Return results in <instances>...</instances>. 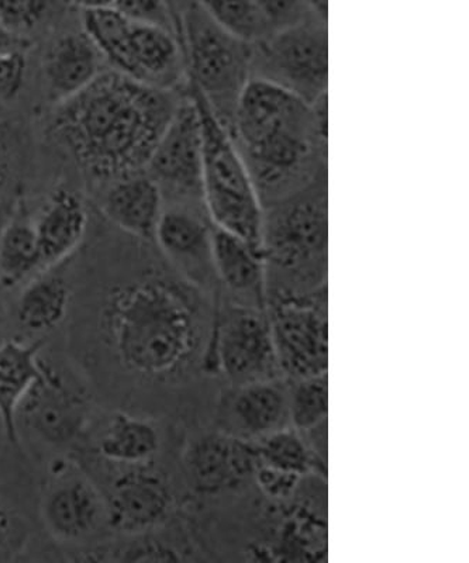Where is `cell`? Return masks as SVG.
<instances>
[{"label": "cell", "instance_id": "cell-34", "mask_svg": "<svg viewBox=\"0 0 469 563\" xmlns=\"http://www.w3.org/2000/svg\"><path fill=\"white\" fill-rule=\"evenodd\" d=\"M28 58L24 48L0 53V108L18 97L26 79Z\"/></svg>", "mask_w": 469, "mask_h": 563}, {"label": "cell", "instance_id": "cell-29", "mask_svg": "<svg viewBox=\"0 0 469 563\" xmlns=\"http://www.w3.org/2000/svg\"><path fill=\"white\" fill-rule=\"evenodd\" d=\"M286 382L294 429L307 430L329 420V374Z\"/></svg>", "mask_w": 469, "mask_h": 563}, {"label": "cell", "instance_id": "cell-36", "mask_svg": "<svg viewBox=\"0 0 469 563\" xmlns=\"http://www.w3.org/2000/svg\"><path fill=\"white\" fill-rule=\"evenodd\" d=\"M26 540V528L17 511L0 496V560L13 555Z\"/></svg>", "mask_w": 469, "mask_h": 563}, {"label": "cell", "instance_id": "cell-8", "mask_svg": "<svg viewBox=\"0 0 469 563\" xmlns=\"http://www.w3.org/2000/svg\"><path fill=\"white\" fill-rule=\"evenodd\" d=\"M306 19L252 44L251 79L264 80L307 103L329 95V30Z\"/></svg>", "mask_w": 469, "mask_h": 563}, {"label": "cell", "instance_id": "cell-38", "mask_svg": "<svg viewBox=\"0 0 469 563\" xmlns=\"http://www.w3.org/2000/svg\"><path fill=\"white\" fill-rule=\"evenodd\" d=\"M309 18L323 24H329V0H306Z\"/></svg>", "mask_w": 469, "mask_h": 563}, {"label": "cell", "instance_id": "cell-28", "mask_svg": "<svg viewBox=\"0 0 469 563\" xmlns=\"http://www.w3.org/2000/svg\"><path fill=\"white\" fill-rule=\"evenodd\" d=\"M220 27L247 43L269 37L272 29L254 0H195Z\"/></svg>", "mask_w": 469, "mask_h": 563}, {"label": "cell", "instance_id": "cell-5", "mask_svg": "<svg viewBox=\"0 0 469 563\" xmlns=\"http://www.w3.org/2000/svg\"><path fill=\"white\" fill-rule=\"evenodd\" d=\"M329 174L262 209L260 250L266 303L327 288Z\"/></svg>", "mask_w": 469, "mask_h": 563}, {"label": "cell", "instance_id": "cell-23", "mask_svg": "<svg viewBox=\"0 0 469 563\" xmlns=\"http://www.w3.org/2000/svg\"><path fill=\"white\" fill-rule=\"evenodd\" d=\"M87 224V209L77 194L59 189L47 200L33 224L43 271L62 264L78 249Z\"/></svg>", "mask_w": 469, "mask_h": 563}, {"label": "cell", "instance_id": "cell-27", "mask_svg": "<svg viewBox=\"0 0 469 563\" xmlns=\"http://www.w3.org/2000/svg\"><path fill=\"white\" fill-rule=\"evenodd\" d=\"M254 445L257 460L262 462V464L297 475H323L317 470L316 462L313 460L309 450H307L299 431L292 426L272 432L265 439L254 442Z\"/></svg>", "mask_w": 469, "mask_h": 563}, {"label": "cell", "instance_id": "cell-42", "mask_svg": "<svg viewBox=\"0 0 469 563\" xmlns=\"http://www.w3.org/2000/svg\"><path fill=\"white\" fill-rule=\"evenodd\" d=\"M0 430H3L2 424H0ZM4 431V430H3ZM0 444H2V441H0Z\"/></svg>", "mask_w": 469, "mask_h": 563}, {"label": "cell", "instance_id": "cell-9", "mask_svg": "<svg viewBox=\"0 0 469 563\" xmlns=\"http://www.w3.org/2000/svg\"><path fill=\"white\" fill-rule=\"evenodd\" d=\"M166 456L145 465L116 466L102 495L109 530L120 536H139L156 530L179 511L184 501L178 457Z\"/></svg>", "mask_w": 469, "mask_h": 563}, {"label": "cell", "instance_id": "cell-20", "mask_svg": "<svg viewBox=\"0 0 469 563\" xmlns=\"http://www.w3.org/2000/svg\"><path fill=\"white\" fill-rule=\"evenodd\" d=\"M214 253L220 299L266 310L265 269L261 250L214 224Z\"/></svg>", "mask_w": 469, "mask_h": 563}, {"label": "cell", "instance_id": "cell-2", "mask_svg": "<svg viewBox=\"0 0 469 563\" xmlns=\"http://www.w3.org/2000/svg\"><path fill=\"white\" fill-rule=\"evenodd\" d=\"M327 477L307 474L284 501L255 482L211 500L181 506L208 562H323L329 554Z\"/></svg>", "mask_w": 469, "mask_h": 563}, {"label": "cell", "instance_id": "cell-26", "mask_svg": "<svg viewBox=\"0 0 469 563\" xmlns=\"http://www.w3.org/2000/svg\"><path fill=\"white\" fill-rule=\"evenodd\" d=\"M39 271H43L42 256L34 225L29 221H12L0 230V282L12 288Z\"/></svg>", "mask_w": 469, "mask_h": 563}, {"label": "cell", "instance_id": "cell-15", "mask_svg": "<svg viewBox=\"0 0 469 563\" xmlns=\"http://www.w3.org/2000/svg\"><path fill=\"white\" fill-rule=\"evenodd\" d=\"M154 244L181 278L209 298L220 300L214 221L205 205H164Z\"/></svg>", "mask_w": 469, "mask_h": 563}, {"label": "cell", "instance_id": "cell-21", "mask_svg": "<svg viewBox=\"0 0 469 563\" xmlns=\"http://www.w3.org/2000/svg\"><path fill=\"white\" fill-rule=\"evenodd\" d=\"M102 210L126 233L154 244L164 199L154 180L141 173L114 180L105 195Z\"/></svg>", "mask_w": 469, "mask_h": 563}, {"label": "cell", "instance_id": "cell-31", "mask_svg": "<svg viewBox=\"0 0 469 563\" xmlns=\"http://www.w3.org/2000/svg\"><path fill=\"white\" fill-rule=\"evenodd\" d=\"M113 8L130 22L165 29L181 38L179 10L174 0H116Z\"/></svg>", "mask_w": 469, "mask_h": 563}, {"label": "cell", "instance_id": "cell-12", "mask_svg": "<svg viewBox=\"0 0 469 563\" xmlns=\"http://www.w3.org/2000/svg\"><path fill=\"white\" fill-rule=\"evenodd\" d=\"M214 352L219 374L227 386L284 378L266 310L220 299Z\"/></svg>", "mask_w": 469, "mask_h": 563}, {"label": "cell", "instance_id": "cell-32", "mask_svg": "<svg viewBox=\"0 0 469 563\" xmlns=\"http://www.w3.org/2000/svg\"><path fill=\"white\" fill-rule=\"evenodd\" d=\"M54 4L55 0H0V23L20 37L39 27Z\"/></svg>", "mask_w": 469, "mask_h": 563}, {"label": "cell", "instance_id": "cell-13", "mask_svg": "<svg viewBox=\"0 0 469 563\" xmlns=\"http://www.w3.org/2000/svg\"><path fill=\"white\" fill-rule=\"evenodd\" d=\"M144 173L159 186L164 205H205L204 139L188 88Z\"/></svg>", "mask_w": 469, "mask_h": 563}, {"label": "cell", "instance_id": "cell-17", "mask_svg": "<svg viewBox=\"0 0 469 563\" xmlns=\"http://www.w3.org/2000/svg\"><path fill=\"white\" fill-rule=\"evenodd\" d=\"M210 426L236 439L257 442L291 426L285 378L221 387Z\"/></svg>", "mask_w": 469, "mask_h": 563}, {"label": "cell", "instance_id": "cell-16", "mask_svg": "<svg viewBox=\"0 0 469 563\" xmlns=\"http://www.w3.org/2000/svg\"><path fill=\"white\" fill-rule=\"evenodd\" d=\"M40 510L45 530L64 544L87 542L109 528L102 490L74 466L53 472Z\"/></svg>", "mask_w": 469, "mask_h": 563}, {"label": "cell", "instance_id": "cell-35", "mask_svg": "<svg viewBox=\"0 0 469 563\" xmlns=\"http://www.w3.org/2000/svg\"><path fill=\"white\" fill-rule=\"evenodd\" d=\"M272 32L295 26L309 19L306 0H254Z\"/></svg>", "mask_w": 469, "mask_h": 563}, {"label": "cell", "instance_id": "cell-3", "mask_svg": "<svg viewBox=\"0 0 469 563\" xmlns=\"http://www.w3.org/2000/svg\"><path fill=\"white\" fill-rule=\"evenodd\" d=\"M186 88L149 87L119 70H102L57 103L48 133L90 178L114 183L144 173Z\"/></svg>", "mask_w": 469, "mask_h": 563}, {"label": "cell", "instance_id": "cell-6", "mask_svg": "<svg viewBox=\"0 0 469 563\" xmlns=\"http://www.w3.org/2000/svg\"><path fill=\"white\" fill-rule=\"evenodd\" d=\"M188 82L227 133L251 79L252 44L220 27L195 0L179 8Z\"/></svg>", "mask_w": 469, "mask_h": 563}, {"label": "cell", "instance_id": "cell-30", "mask_svg": "<svg viewBox=\"0 0 469 563\" xmlns=\"http://www.w3.org/2000/svg\"><path fill=\"white\" fill-rule=\"evenodd\" d=\"M84 33L114 69L122 63L131 22L114 8L84 12Z\"/></svg>", "mask_w": 469, "mask_h": 563}, {"label": "cell", "instance_id": "cell-22", "mask_svg": "<svg viewBox=\"0 0 469 563\" xmlns=\"http://www.w3.org/2000/svg\"><path fill=\"white\" fill-rule=\"evenodd\" d=\"M102 54L85 33L55 40L43 62L45 85L55 103L73 98L102 73Z\"/></svg>", "mask_w": 469, "mask_h": 563}, {"label": "cell", "instance_id": "cell-14", "mask_svg": "<svg viewBox=\"0 0 469 563\" xmlns=\"http://www.w3.org/2000/svg\"><path fill=\"white\" fill-rule=\"evenodd\" d=\"M92 406L79 380L42 358V375L19 406L17 422H24L40 440L69 446L84 439Z\"/></svg>", "mask_w": 469, "mask_h": 563}, {"label": "cell", "instance_id": "cell-37", "mask_svg": "<svg viewBox=\"0 0 469 563\" xmlns=\"http://www.w3.org/2000/svg\"><path fill=\"white\" fill-rule=\"evenodd\" d=\"M14 145L7 125L0 123V200L12 180L14 167Z\"/></svg>", "mask_w": 469, "mask_h": 563}, {"label": "cell", "instance_id": "cell-39", "mask_svg": "<svg viewBox=\"0 0 469 563\" xmlns=\"http://www.w3.org/2000/svg\"><path fill=\"white\" fill-rule=\"evenodd\" d=\"M20 37L9 32L7 27L0 23V53L9 52V49L20 48Z\"/></svg>", "mask_w": 469, "mask_h": 563}, {"label": "cell", "instance_id": "cell-1", "mask_svg": "<svg viewBox=\"0 0 469 563\" xmlns=\"http://www.w3.org/2000/svg\"><path fill=\"white\" fill-rule=\"evenodd\" d=\"M218 306L163 258L116 286L100 308L102 340L116 364L168 401L185 430L210 426L225 386L214 352Z\"/></svg>", "mask_w": 469, "mask_h": 563}, {"label": "cell", "instance_id": "cell-25", "mask_svg": "<svg viewBox=\"0 0 469 563\" xmlns=\"http://www.w3.org/2000/svg\"><path fill=\"white\" fill-rule=\"evenodd\" d=\"M70 288L59 275H43L30 282L17 305L20 329L30 334H45L57 329L68 314Z\"/></svg>", "mask_w": 469, "mask_h": 563}, {"label": "cell", "instance_id": "cell-24", "mask_svg": "<svg viewBox=\"0 0 469 563\" xmlns=\"http://www.w3.org/2000/svg\"><path fill=\"white\" fill-rule=\"evenodd\" d=\"M43 344V340L0 344V422L7 439L14 444L19 441V406L42 375Z\"/></svg>", "mask_w": 469, "mask_h": 563}, {"label": "cell", "instance_id": "cell-10", "mask_svg": "<svg viewBox=\"0 0 469 563\" xmlns=\"http://www.w3.org/2000/svg\"><path fill=\"white\" fill-rule=\"evenodd\" d=\"M254 442L236 439L211 426L185 431L178 455L184 503L229 495L254 481Z\"/></svg>", "mask_w": 469, "mask_h": 563}, {"label": "cell", "instance_id": "cell-11", "mask_svg": "<svg viewBox=\"0 0 469 563\" xmlns=\"http://www.w3.org/2000/svg\"><path fill=\"white\" fill-rule=\"evenodd\" d=\"M286 380L329 374V286L266 303Z\"/></svg>", "mask_w": 469, "mask_h": 563}, {"label": "cell", "instance_id": "cell-41", "mask_svg": "<svg viewBox=\"0 0 469 563\" xmlns=\"http://www.w3.org/2000/svg\"><path fill=\"white\" fill-rule=\"evenodd\" d=\"M178 3L179 4V8H181V4H183L184 0H174V3Z\"/></svg>", "mask_w": 469, "mask_h": 563}, {"label": "cell", "instance_id": "cell-4", "mask_svg": "<svg viewBox=\"0 0 469 563\" xmlns=\"http://www.w3.org/2000/svg\"><path fill=\"white\" fill-rule=\"evenodd\" d=\"M327 99L310 104L264 80L247 84L229 134L262 209L329 174Z\"/></svg>", "mask_w": 469, "mask_h": 563}, {"label": "cell", "instance_id": "cell-7", "mask_svg": "<svg viewBox=\"0 0 469 563\" xmlns=\"http://www.w3.org/2000/svg\"><path fill=\"white\" fill-rule=\"evenodd\" d=\"M204 139V202L216 228L260 250L262 206L230 134L188 82Z\"/></svg>", "mask_w": 469, "mask_h": 563}, {"label": "cell", "instance_id": "cell-33", "mask_svg": "<svg viewBox=\"0 0 469 563\" xmlns=\"http://www.w3.org/2000/svg\"><path fill=\"white\" fill-rule=\"evenodd\" d=\"M305 475L292 474V472L276 470L257 460L254 471L255 486L271 500L284 501L295 495L302 477Z\"/></svg>", "mask_w": 469, "mask_h": 563}, {"label": "cell", "instance_id": "cell-19", "mask_svg": "<svg viewBox=\"0 0 469 563\" xmlns=\"http://www.w3.org/2000/svg\"><path fill=\"white\" fill-rule=\"evenodd\" d=\"M184 429L170 439L163 422L154 417L116 413L99 431L95 441V454L106 464L133 466L151 464L164 457L171 441L183 435ZM183 444V442H181ZM179 444V445H181ZM174 446L171 451L178 449Z\"/></svg>", "mask_w": 469, "mask_h": 563}, {"label": "cell", "instance_id": "cell-40", "mask_svg": "<svg viewBox=\"0 0 469 563\" xmlns=\"http://www.w3.org/2000/svg\"><path fill=\"white\" fill-rule=\"evenodd\" d=\"M74 4L83 9L84 12L88 10L110 9L114 7L116 0H73Z\"/></svg>", "mask_w": 469, "mask_h": 563}, {"label": "cell", "instance_id": "cell-18", "mask_svg": "<svg viewBox=\"0 0 469 563\" xmlns=\"http://www.w3.org/2000/svg\"><path fill=\"white\" fill-rule=\"evenodd\" d=\"M119 73L149 87L181 90L188 87L184 44L168 30L131 22Z\"/></svg>", "mask_w": 469, "mask_h": 563}]
</instances>
